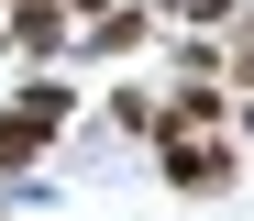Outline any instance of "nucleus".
Masks as SVG:
<instances>
[{
	"instance_id": "nucleus-4",
	"label": "nucleus",
	"mask_w": 254,
	"mask_h": 221,
	"mask_svg": "<svg viewBox=\"0 0 254 221\" xmlns=\"http://www.w3.org/2000/svg\"><path fill=\"white\" fill-rule=\"evenodd\" d=\"M144 33H155V11H133V0H111V11H89V44H100V56H133Z\"/></svg>"
},
{
	"instance_id": "nucleus-1",
	"label": "nucleus",
	"mask_w": 254,
	"mask_h": 221,
	"mask_svg": "<svg viewBox=\"0 0 254 221\" xmlns=\"http://www.w3.org/2000/svg\"><path fill=\"white\" fill-rule=\"evenodd\" d=\"M66 111H77V88H66V77H22V88H11V111H0V177H22L33 155H45L56 133H66Z\"/></svg>"
},
{
	"instance_id": "nucleus-5",
	"label": "nucleus",
	"mask_w": 254,
	"mask_h": 221,
	"mask_svg": "<svg viewBox=\"0 0 254 221\" xmlns=\"http://www.w3.org/2000/svg\"><path fill=\"white\" fill-rule=\"evenodd\" d=\"M66 11H111V0H66Z\"/></svg>"
},
{
	"instance_id": "nucleus-3",
	"label": "nucleus",
	"mask_w": 254,
	"mask_h": 221,
	"mask_svg": "<svg viewBox=\"0 0 254 221\" xmlns=\"http://www.w3.org/2000/svg\"><path fill=\"white\" fill-rule=\"evenodd\" d=\"M0 44H11V56H56L66 44V0H22V11L0 22Z\"/></svg>"
},
{
	"instance_id": "nucleus-2",
	"label": "nucleus",
	"mask_w": 254,
	"mask_h": 221,
	"mask_svg": "<svg viewBox=\"0 0 254 221\" xmlns=\"http://www.w3.org/2000/svg\"><path fill=\"white\" fill-rule=\"evenodd\" d=\"M155 166H166V188L221 199L232 177H243V144H232V133H155Z\"/></svg>"
}]
</instances>
